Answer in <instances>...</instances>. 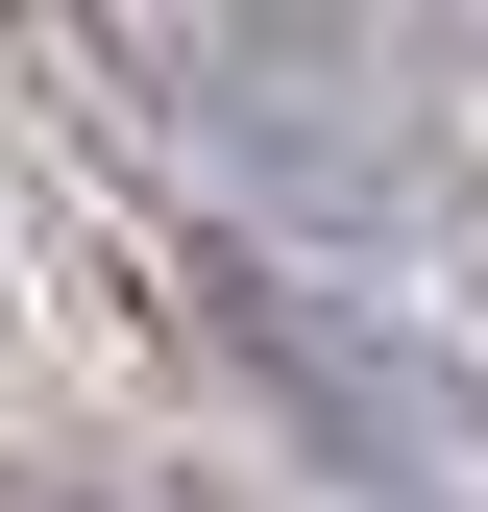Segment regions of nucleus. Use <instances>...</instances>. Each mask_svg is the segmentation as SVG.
I'll return each instance as SVG.
<instances>
[{
    "instance_id": "nucleus-1",
    "label": "nucleus",
    "mask_w": 488,
    "mask_h": 512,
    "mask_svg": "<svg viewBox=\"0 0 488 512\" xmlns=\"http://www.w3.org/2000/svg\"><path fill=\"white\" fill-rule=\"evenodd\" d=\"M171 293L220 317V391H269L293 439H318V464H366V488H391L415 439H440V415H415V366H366V342H342V293H293L269 244H196Z\"/></svg>"
},
{
    "instance_id": "nucleus-2",
    "label": "nucleus",
    "mask_w": 488,
    "mask_h": 512,
    "mask_svg": "<svg viewBox=\"0 0 488 512\" xmlns=\"http://www.w3.org/2000/svg\"><path fill=\"white\" fill-rule=\"evenodd\" d=\"M0 512H98V488H74V464H0Z\"/></svg>"
}]
</instances>
